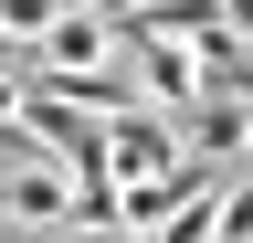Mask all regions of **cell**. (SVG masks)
I'll use <instances>...</instances> for the list:
<instances>
[{
    "label": "cell",
    "mask_w": 253,
    "mask_h": 243,
    "mask_svg": "<svg viewBox=\"0 0 253 243\" xmlns=\"http://www.w3.org/2000/svg\"><path fill=\"white\" fill-rule=\"evenodd\" d=\"M221 243H253V169H232V191H221Z\"/></svg>",
    "instance_id": "obj_1"
}]
</instances>
